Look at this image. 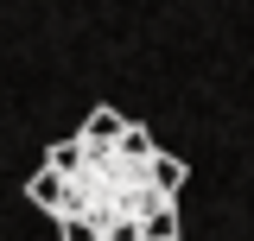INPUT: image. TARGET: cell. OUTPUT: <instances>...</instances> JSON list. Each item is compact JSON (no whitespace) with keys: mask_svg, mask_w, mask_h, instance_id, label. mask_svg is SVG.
<instances>
[{"mask_svg":"<svg viewBox=\"0 0 254 241\" xmlns=\"http://www.w3.org/2000/svg\"><path fill=\"white\" fill-rule=\"evenodd\" d=\"M178 190L185 159L115 108H95L70 140H58L26 184V197L58 222V241H146L153 216L178 210Z\"/></svg>","mask_w":254,"mask_h":241,"instance_id":"cell-1","label":"cell"},{"mask_svg":"<svg viewBox=\"0 0 254 241\" xmlns=\"http://www.w3.org/2000/svg\"><path fill=\"white\" fill-rule=\"evenodd\" d=\"M178 235H185L178 210H165V216H153V222H146V241H178Z\"/></svg>","mask_w":254,"mask_h":241,"instance_id":"cell-2","label":"cell"}]
</instances>
